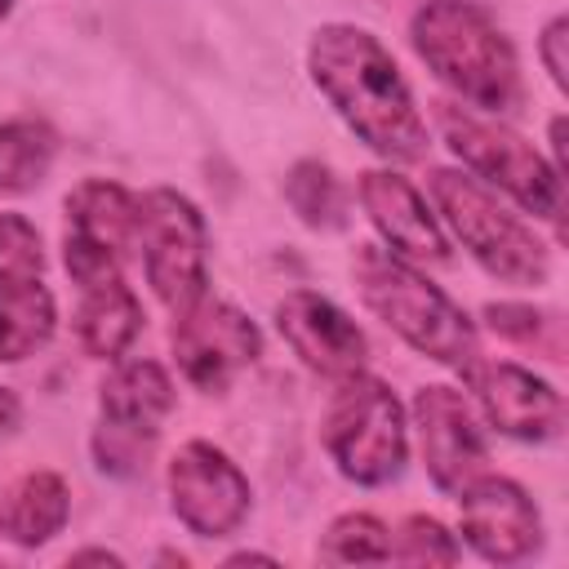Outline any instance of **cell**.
Here are the masks:
<instances>
[{
    "mask_svg": "<svg viewBox=\"0 0 569 569\" xmlns=\"http://www.w3.org/2000/svg\"><path fill=\"white\" fill-rule=\"evenodd\" d=\"M18 413H22V409H18V396H13L9 387H0V440L18 427Z\"/></svg>",
    "mask_w": 569,
    "mask_h": 569,
    "instance_id": "cell-28",
    "label": "cell"
},
{
    "mask_svg": "<svg viewBox=\"0 0 569 569\" xmlns=\"http://www.w3.org/2000/svg\"><path fill=\"white\" fill-rule=\"evenodd\" d=\"M360 204L373 222V231L382 236V249H391L396 258L413 262V267H445L453 258L449 236L440 227V218L427 209V200L418 196V187L391 169H365L360 182Z\"/></svg>",
    "mask_w": 569,
    "mask_h": 569,
    "instance_id": "cell-16",
    "label": "cell"
},
{
    "mask_svg": "<svg viewBox=\"0 0 569 569\" xmlns=\"http://www.w3.org/2000/svg\"><path fill=\"white\" fill-rule=\"evenodd\" d=\"M351 280L360 302L418 356L458 373H467L480 360L476 320L440 284H431L413 262L396 258L382 244H360L351 258Z\"/></svg>",
    "mask_w": 569,
    "mask_h": 569,
    "instance_id": "cell-3",
    "label": "cell"
},
{
    "mask_svg": "<svg viewBox=\"0 0 569 569\" xmlns=\"http://www.w3.org/2000/svg\"><path fill=\"white\" fill-rule=\"evenodd\" d=\"M178 391L160 360H120L98 387L93 458L107 476H142Z\"/></svg>",
    "mask_w": 569,
    "mask_h": 569,
    "instance_id": "cell-7",
    "label": "cell"
},
{
    "mask_svg": "<svg viewBox=\"0 0 569 569\" xmlns=\"http://www.w3.org/2000/svg\"><path fill=\"white\" fill-rule=\"evenodd\" d=\"M71 489L58 471H27L0 493V538L13 547H44L67 529Z\"/></svg>",
    "mask_w": 569,
    "mask_h": 569,
    "instance_id": "cell-18",
    "label": "cell"
},
{
    "mask_svg": "<svg viewBox=\"0 0 569 569\" xmlns=\"http://www.w3.org/2000/svg\"><path fill=\"white\" fill-rule=\"evenodd\" d=\"M249 476L209 440H187L169 458V507L196 538H231L249 516Z\"/></svg>",
    "mask_w": 569,
    "mask_h": 569,
    "instance_id": "cell-11",
    "label": "cell"
},
{
    "mask_svg": "<svg viewBox=\"0 0 569 569\" xmlns=\"http://www.w3.org/2000/svg\"><path fill=\"white\" fill-rule=\"evenodd\" d=\"M551 164L565 173V116L551 120Z\"/></svg>",
    "mask_w": 569,
    "mask_h": 569,
    "instance_id": "cell-29",
    "label": "cell"
},
{
    "mask_svg": "<svg viewBox=\"0 0 569 569\" xmlns=\"http://www.w3.org/2000/svg\"><path fill=\"white\" fill-rule=\"evenodd\" d=\"M44 280V244L31 218L0 209V298Z\"/></svg>",
    "mask_w": 569,
    "mask_h": 569,
    "instance_id": "cell-23",
    "label": "cell"
},
{
    "mask_svg": "<svg viewBox=\"0 0 569 569\" xmlns=\"http://www.w3.org/2000/svg\"><path fill=\"white\" fill-rule=\"evenodd\" d=\"M169 347H173V360H178L182 378L191 387L218 396V391L231 387V378L240 369H249L262 356V333L236 302L213 298L204 289L191 307L173 311Z\"/></svg>",
    "mask_w": 569,
    "mask_h": 569,
    "instance_id": "cell-10",
    "label": "cell"
},
{
    "mask_svg": "<svg viewBox=\"0 0 569 569\" xmlns=\"http://www.w3.org/2000/svg\"><path fill=\"white\" fill-rule=\"evenodd\" d=\"M320 440L347 480L369 485V489L391 485L409 458L405 405L382 378L360 369L338 382L325 409V422H320Z\"/></svg>",
    "mask_w": 569,
    "mask_h": 569,
    "instance_id": "cell-6",
    "label": "cell"
},
{
    "mask_svg": "<svg viewBox=\"0 0 569 569\" xmlns=\"http://www.w3.org/2000/svg\"><path fill=\"white\" fill-rule=\"evenodd\" d=\"M565 44H569V18H565V13H556V18L542 27V36H538V58H542V67H547V76H551V84H556V89H565V84H569Z\"/></svg>",
    "mask_w": 569,
    "mask_h": 569,
    "instance_id": "cell-26",
    "label": "cell"
},
{
    "mask_svg": "<svg viewBox=\"0 0 569 569\" xmlns=\"http://www.w3.org/2000/svg\"><path fill=\"white\" fill-rule=\"evenodd\" d=\"M387 542H391V533L378 516L347 511L325 529L316 556H320V565H373V560H387Z\"/></svg>",
    "mask_w": 569,
    "mask_h": 569,
    "instance_id": "cell-24",
    "label": "cell"
},
{
    "mask_svg": "<svg viewBox=\"0 0 569 569\" xmlns=\"http://www.w3.org/2000/svg\"><path fill=\"white\" fill-rule=\"evenodd\" d=\"M453 498L467 547L489 565H520L542 547V516L516 480L476 471Z\"/></svg>",
    "mask_w": 569,
    "mask_h": 569,
    "instance_id": "cell-12",
    "label": "cell"
},
{
    "mask_svg": "<svg viewBox=\"0 0 569 569\" xmlns=\"http://www.w3.org/2000/svg\"><path fill=\"white\" fill-rule=\"evenodd\" d=\"M436 124L445 133V147L462 160V169L471 178H480L485 187H498L525 213L560 222V213H565V173L533 142H525L502 120H489V116H480L462 102H449V98L436 102Z\"/></svg>",
    "mask_w": 569,
    "mask_h": 569,
    "instance_id": "cell-5",
    "label": "cell"
},
{
    "mask_svg": "<svg viewBox=\"0 0 569 569\" xmlns=\"http://www.w3.org/2000/svg\"><path fill=\"white\" fill-rule=\"evenodd\" d=\"M58 156V133L36 116H13L0 124V196L36 191Z\"/></svg>",
    "mask_w": 569,
    "mask_h": 569,
    "instance_id": "cell-19",
    "label": "cell"
},
{
    "mask_svg": "<svg viewBox=\"0 0 569 569\" xmlns=\"http://www.w3.org/2000/svg\"><path fill=\"white\" fill-rule=\"evenodd\" d=\"M67 565H124V556H116L107 547H84V551H71Z\"/></svg>",
    "mask_w": 569,
    "mask_h": 569,
    "instance_id": "cell-27",
    "label": "cell"
},
{
    "mask_svg": "<svg viewBox=\"0 0 569 569\" xmlns=\"http://www.w3.org/2000/svg\"><path fill=\"white\" fill-rule=\"evenodd\" d=\"M413 427H418L422 467L440 493H458L476 471H485L489 440L458 387H445V382L418 387L413 391Z\"/></svg>",
    "mask_w": 569,
    "mask_h": 569,
    "instance_id": "cell-13",
    "label": "cell"
},
{
    "mask_svg": "<svg viewBox=\"0 0 569 569\" xmlns=\"http://www.w3.org/2000/svg\"><path fill=\"white\" fill-rule=\"evenodd\" d=\"M462 378L471 382L476 405L493 431L525 445H547L565 431V396L533 369L511 360H476Z\"/></svg>",
    "mask_w": 569,
    "mask_h": 569,
    "instance_id": "cell-14",
    "label": "cell"
},
{
    "mask_svg": "<svg viewBox=\"0 0 569 569\" xmlns=\"http://www.w3.org/2000/svg\"><path fill=\"white\" fill-rule=\"evenodd\" d=\"M440 218L449 222V231L458 236V244L502 284H520V289H538L551 276V249L538 240V231L529 222H520L498 196L493 187H485L480 178H471L467 169H431L427 178Z\"/></svg>",
    "mask_w": 569,
    "mask_h": 569,
    "instance_id": "cell-4",
    "label": "cell"
},
{
    "mask_svg": "<svg viewBox=\"0 0 569 569\" xmlns=\"http://www.w3.org/2000/svg\"><path fill=\"white\" fill-rule=\"evenodd\" d=\"M307 71L338 120L382 160L413 164L427 156V120L387 44L356 22H325L311 31Z\"/></svg>",
    "mask_w": 569,
    "mask_h": 569,
    "instance_id": "cell-1",
    "label": "cell"
},
{
    "mask_svg": "<svg viewBox=\"0 0 569 569\" xmlns=\"http://www.w3.org/2000/svg\"><path fill=\"white\" fill-rule=\"evenodd\" d=\"M67 231L89 244L111 249L120 262L138 253V196L111 178H84L80 187L67 191Z\"/></svg>",
    "mask_w": 569,
    "mask_h": 569,
    "instance_id": "cell-17",
    "label": "cell"
},
{
    "mask_svg": "<svg viewBox=\"0 0 569 569\" xmlns=\"http://www.w3.org/2000/svg\"><path fill=\"white\" fill-rule=\"evenodd\" d=\"M276 329L289 342V351L320 378L342 382L365 369L369 360V338L365 329L325 293L316 289H293L276 302Z\"/></svg>",
    "mask_w": 569,
    "mask_h": 569,
    "instance_id": "cell-15",
    "label": "cell"
},
{
    "mask_svg": "<svg viewBox=\"0 0 569 569\" xmlns=\"http://www.w3.org/2000/svg\"><path fill=\"white\" fill-rule=\"evenodd\" d=\"M9 13H13V0H0V22H4Z\"/></svg>",
    "mask_w": 569,
    "mask_h": 569,
    "instance_id": "cell-31",
    "label": "cell"
},
{
    "mask_svg": "<svg viewBox=\"0 0 569 569\" xmlns=\"http://www.w3.org/2000/svg\"><path fill=\"white\" fill-rule=\"evenodd\" d=\"M138 258L151 293L182 311L209 289V227L191 196L151 187L138 196Z\"/></svg>",
    "mask_w": 569,
    "mask_h": 569,
    "instance_id": "cell-8",
    "label": "cell"
},
{
    "mask_svg": "<svg viewBox=\"0 0 569 569\" xmlns=\"http://www.w3.org/2000/svg\"><path fill=\"white\" fill-rule=\"evenodd\" d=\"M53 329H58V302L44 280L0 298V360L4 365L36 356L53 338Z\"/></svg>",
    "mask_w": 569,
    "mask_h": 569,
    "instance_id": "cell-20",
    "label": "cell"
},
{
    "mask_svg": "<svg viewBox=\"0 0 569 569\" xmlns=\"http://www.w3.org/2000/svg\"><path fill=\"white\" fill-rule=\"evenodd\" d=\"M458 556H462L458 538L436 516H409L387 542V560H405V565H458Z\"/></svg>",
    "mask_w": 569,
    "mask_h": 569,
    "instance_id": "cell-25",
    "label": "cell"
},
{
    "mask_svg": "<svg viewBox=\"0 0 569 569\" xmlns=\"http://www.w3.org/2000/svg\"><path fill=\"white\" fill-rule=\"evenodd\" d=\"M227 565H276V560L262 551H236V556H227Z\"/></svg>",
    "mask_w": 569,
    "mask_h": 569,
    "instance_id": "cell-30",
    "label": "cell"
},
{
    "mask_svg": "<svg viewBox=\"0 0 569 569\" xmlns=\"http://www.w3.org/2000/svg\"><path fill=\"white\" fill-rule=\"evenodd\" d=\"M409 40L427 71L449 84L462 102L507 116L520 102V58L498 18L476 0H427L413 22Z\"/></svg>",
    "mask_w": 569,
    "mask_h": 569,
    "instance_id": "cell-2",
    "label": "cell"
},
{
    "mask_svg": "<svg viewBox=\"0 0 569 569\" xmlns=\"http://www.w3.org/2000/svg\"><path fill=\"white\" fill-rule=\"evenodd\" d=\"M284 200L311 231H338L347 227V191L320 160H298L284 173Z\"/></svg>",
    "mask_w": 569,
    "mask_h": 569,
    "instance_id": "cell-21",
    "label": "cell"
},
{
    "mask_svg": "<svg viewBox=\"0 0 569 569\" xmlns=\"http://www.w3.org/2000/svg\"><path fill=\"white\" fill-rule=\"evenodd\" d=\"M485 325L525 351H538L547 360H565V325L556 311H542L533 302H489Z\"/></svg>",
    "mask_w": 569,
    "mask_h": 569,
    "instance_id": "cell-22",
    "label": "cell"
},
{
    "mask_svg": "<svg viewBox=\"0 0 569 569\" xmlns=\"http://www.w3.org/2000/svg\"><path fill=\"white\" fill-rule=\"evenodd\" d=\"M62 262L80 293L76 302V342L93 360H120L142 333V302L124 280V262L80 236H62Z\"/></svg>",
    "mask_w": 569,
    "mask_h": 569,
    "instance_id": "cell-9",
    "label": "cell"
}]
</instances>
